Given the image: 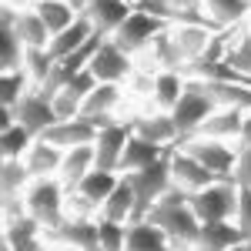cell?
Wrapping results in <instances>:
<instances>
[{"mask_svg":"<svg viewBox=\"0 0 251 251\" xmlns=\"http://www.w3.org/2000/svg\"><path fill=\"white\" fill-rule=\"evenodd\" d=\"M168 154H171V148H161V144H151V141H144V137L131 134L127 148H124V154H121V164H117V174L144 171V168L157 164L161 157H168Z\"/></svg>","mask_w":251,"mask_h":251,"instance_id":"20","label":"cell"},{"mask_svg":"<svg viewBox=\"0 0 251 251\" xmlns=\"http://www.w3.org/2000/svg\"><path fill=\"white\" fill-rule=\"evenodd\" d=\"M44 141H50V144H57L60 151H74V148H87V144H94L97 141V127L91 121H84V117H74V121H57Z\"/></svg>","mask_w":251,"mask_h":251,"instance_id":"18","label":"cell"},{"mask_svg":"<svg viewBox=\"0 0 251 251\" xmlns=\"http://www.w3.org/2000/svg\"><path fill=\"white\" fill-rule=\"evenodd\" d=\"M168 27V20L154 17V14H148V10H141L134 3V10H131V17L124 20L121 27H117L114 34H111V40H114L117 47L124 50V54H131V57H137V54H144L148 47H151V40L161 34Z\"/></svg>","mask_w":251,"mask_h":251,"instance_id":"7","label":"cell"},{"mask_svg":"<svg viewBox=\"0 0 251 251\" xmlns=\"http://www.w3.org/2000/svg\"><path fill=\"white\" fill-rule=\"evenodd\" d=\"M24 204L44 231H54L67 221V188L60 177H34L24 191Z\"/></svg>","mask_w":251,"mask_h":251,"instance_id":"2","label":"cell"},{"mask_svg":"<svg viewBox=\"0 0 251 251\" xmlns=\"http://www.w3.org/2000/svg\"><path fill=\"white\" fill-rule=\"evenodd\" d=\"M10 20H14V30H17V37L24 40L27 50H47L50 47V30L44 27V20L37 17L34 7L30 10H10Z\"/></svg>","mask_w":251,"mask_h":251,"instance_id":"22","label":"cell"},{"mask_svg":"<svg viewBox=\"0 0 251 251\" xmlns=\"http://www.w3.org/2000/svg\"><path fill=\"white\" fill-rule=\"evenodd\" d=\"M54 64L57 60L50 57V50H27V60H24V71H27V77L34 84V91H40L47 77H50V71H54Z\"/></svg>","mask_w":251,"mask_h":251,"instance_id":"37","label":"cell"},{"mask_svg":"<svg viewBox=\"0 0 251 251\" xmlns=\"http://www.w3.org/2000/svg\"><path fill=\"white\" fill-rule=\"evenodd\" d=\"M131 3H137V0H131Z\"/></svg>","mask_w":251,"mask_h":251,"instance_id":"48","label":"cell"},{"mask_svg":"<svg viewBox=\"0 0 251 251\" xmlns=\"http://www.w3.org/2000/svg\"><path fill=\"white\" fill-rule=\"evenodd\" d=\"M121 177H124V181L131 184V191H134V221H144L148 211L174 188L171 184V154L161 157L151 168H144V171L121 174ZM134 221H131V225H134Z\"/></svg>","mask_w":251,"mask_h":251,"instance_id":"3","label":"cell"},{"mask_svg":"<svg viewBox=\"0 0 251 251\" xmlns=\"http://www.w3.org/2000/svg\"><path fill=\"white\" fill-rule=\"evenodd\" d=\"M184 84H188V77H184V74H174V71H161V74H154V94H151L154 111L171 114L174 104L181 100V94H184Z\"/></svg>","mask_w":251,"mask_h":251,"instance_id":"32","label":"cell"},{"mask_svg":"<svg viewBox=\"0 0 251 251\" xmlns=\"http://www.w3.org/2000/svg\"><path fill=\"white\" fill-rule=\"evenodd\" d=\"M231 251H251V241H241L238 248H231Z\"/></svg>","mask_w":251,"mask_h":251,"instance_id":"45","label":"cell"},{"mask_svg":"<svg viewBox=\"0 0 251 251\" xmlns=\"http://www.w3.org/2000/svg\"><path fill=\"white\" fill-rule=\"evenodd\" d=\"M238 148H251V111H245V124L238 134Z\"/></svg>","mask_w":251,"mask_h":251,"instance_id":"42","label":"cell"},{"mask_svg":"<svg viewBox=\"0 0 251 251\" xmlns=\"http://www.w3.org/2000/svg\"><path fill=\"white\" fill-rule=\"evenodd\" d=\"M97 231H100V251H124L127 225H117V221H104V218H97Z\"/></svg>","mask_w":251,"mask_h":251,"instance_id":"39","label":"cell"},{"mask_svg":"<svg viewBox=\"0 0 251 251\" xmlns=\"http://www.w3.org/2000/svg\"><path fill=\"white\" fill-rule=\"evenodd\" d=\"M144 221L157 225L177 251H198V241H201V228H204V225H201L198 214L191 211L188 194L181 191V188H171V191L148 211Z\"/></svg>","mask_w":251,"mask_h":251,"instance_id":"1","label":"cell"},{"mask_svg":"<svg viewBox=\"0 0 251 251\" xmlns=\"http://www.w3.org/2000/svg\"><path fill=\"white\" fill-rule=\"evenodd\" d=\"M131 127L137 137L161 144V148H174L177 144V127H174V117L164 111H151V114H137L131 117Z\"/></svg>","mask_w":251,"mask_h":251,"instance_id":"19","label":"cell"},{"mask_svg":"<svg viewBox=\"0 0 251 251\" xmlns=\"http://www.w3.org/2000/svg\"><path fill=\"white\" fill-rule=\"evenodd\" d=\"M214 181L218 177L204 164H198L188 151L171 148V184L174 188H181L184 194H198V191H204L208 184H214Z\"/></svg>","mask_w":251,"mask_h":251,"instance_id":"12","label":"cell"},{"mask_svg":"<svg viewBox=\"0 0 251 251\" xmlns=\"http://www.w3.org/2000/svg\"><path fill=\"white\" fill-rule=\"evenodd\" d=\"M47 245H57L64 251H100V231L97 218H67L60 228L44 231Z\"/></svg>","mask_w":251,"mask_h":251,"instance_id":"9","label":"cell"},{"mask_svg":"<svg viewBox=\"0 0 251 251\" xmlns=\"http://www.w3.org/2000/svg\"><path fill=\"white\" fill-rule=\"evenodd\" d=\"M121 97H124V84H97L94 91L87 94V100H84L80 117L91 121L97 131H100V127H107V124H114V121H117V117H111V114L117 111Z\"/></svg>","mask_w":251,"mask_h":251,"instance_id":"14","label":"cell"},{"mask_svg":"<svg viewBox=\"0 0 251 251\" xmlns=\"http://www.w3.org/2000/svg\"><path fill=\"white\" fill-rule=\"evenodd\" d=\"M3 248H10V251H47L44 228H40L30 214L14 218V221H3Z\"/></svg>","mask_w":251,"mask_h":251,"instance_id":"17","label":"cell"},{"mask_svg":"<svg viewBox=\"0 0 251 251\" xmlns=\"http://www.w3.org/2000/svg\"><path fill=\"white\" fill-rule=\"evenodd\" d=\"M121 184V174L117 171H91L84 181L77 184V191H71V194H80V198H87L91 204L97 208V214H100V208H104V201L114 194V188Z\"/></svg>","mask_w":251,"mask_h":251,"instance_id":"26","label":"cell"},{"mask_svg":"<svg viewBox=\"0 0 251 251\" xmlns=\"http://www.w3.org/2000/svg\"><path fill=\"white\" fill-rule=\"evenodd\" d=\"M148 57L154 64V71H174V74H184L188 71V64L181 57V50H177V44H174V34H171V24L151 40V47H148Z\"/></svg>","mask_w":251,"mask_h":251,"instance_id":"23","label":"cell"},{"mask_svg":"<svg viewBox=\"0 0 251 251\" xmlns=\"http://www.w3.org/2000/svg\"><path fill=\"white\" fill-rule=\"evenodd\" d=\"M245 3H248V7H251V0H245Z\"/></svg>","mask_w":251,"mask_h":251,"instance_id":"46","label":"cell"},{"mask_svg":"<svg viewBox=\"0 0 251 251\" xmlns=\"http://www.w3.org/2000/svg\"><path fill=\"white\" fill-rule=\"evenodd\" d=\"M91 37H97V30L91 27V20L77 17L64 34L50 37V47H47V50H50V57H54V60H60V57H67V54H74V50H80Z\"/></svg>","mask_w":251,"mask_h":251,"instance_id":"27","label":"cell"},{"mask_svg":"<svg viewBox=\"0 0 251 251\" xmlns=\"http://www.w3.org/2000/svg\"><path fill=\"white\" fill-rule=\"evenodd\" d=\"M67 3H71V7L77 10L80 17H84V10H87V3H91V0H67Z\"/></svg>","mask_w":251,"mask_h":251,"instance_id":"44","label":"cell"},{"mask_svg":"<svg viewBox=\"0 0 251 251\" xmlns=\"http://www.w3.org/2000/svg\"><path fill=\"white\" fill-rule=\"evenodd\" d=\"M171 34H174V44L181 50L184 64H194L208 54V47L214 44V37L221 34L214 24H171Z\"/></svg>","mask_w":251,"mask_h":251,"instance_id":"13","label":"cell"},{"mask_svg":"<svg viewBox=\"0 0 251 251\" xmlns=\"http://www.w3.org/2000/svg\"><path fill=\"white\" fill-rule=\"evenodd\" d=\"M228 67H231L234 74H241V77H248L251 74V30L245 34H234L231 47H228Z\"/></svg>","mask_w":251,"mask_h":251,"instance_id":"38","label":"cell"},{"mask_svg":"<svg viewBox=\"0 0 251 251\" xmlns=\"http://www.w3.org/2000/svg\"><path fill=\"white\" fill-rule=\"evenodd\" d=\"M248 84H251V74H248Z\"/></svg>","mask_w":251,"mask_h":251,"instance_id":"47","label":"cell"},{"mask_svg":"<svg viewBox=\"0 0 251 251\" xmlns=\"http://www.w3.org/2000/svg\"><path fill=\"white\" fill-rule=\"evenodd\" d=\"M34 3H37V0H3L7 10H30Z\"/></svg>","mask_w":251,"mask_h":251,"instance_id":"43","label":"cell"},{"mask_svg":"<svg viewBox=\"0 0 251 251\" xmlns=\"http://www.w3.org/2000/svg\"><path fill=\"white\" fill-rule=\"evenodd\" d=\"M245 111L248 107H218L191 137H208V141H228V144H238V134H241V124H245Z\"/></svg>","mask_w":251,"mask_h":251,"instance_id":"15","label":"cell"},{"mask_svg":"<svg viewBox=\"0 0 251 251\" xmlns=\"http://www.w3.org/2000/svg\"><path fill=\"white\" fill-rule=\"evenodd\" d=\"M234 225L245 234V241H251V191L238 188V211H234Z\"/></svg>","mask_w":251,"mask_h":251,"instance_id":"40","label":"cell"},{"mask_svg":"<svg viewBox=\"0 0 251 251\" xmlns=\"http://www.w3.org/2000/svg\"><path fill=\"white\" fill-rule=\"evenodd\" d=\"M34 10H37V17L44 20V27L50 30V37L64 34V30L80 17L67 0H37V3H34Z\"/></svg>","mask_w":251,"mask_h":251,"instance_id":"31","label":"cell"},{"mask_svg":"<svg viewBox=\"0 0 251 251\" xmlns=\"http://www.w3.org/2000/svg\"><path fill=\"white\" fill-rule=\"evenodd\" d=\"M94 171V144L87 148H74V151H64V164H60V184L67 188V194L77 191V184Z\"/></svg>","mask_w":251,"mask_h":251,"instance_id":"24","label":"cell"},{"mask_svg":"<svg viewBox=\"0 0 251 251\" xmlns=\"http://www.w3.org/2000/svg\"><path fill=\"white\" fill-rule=\"evenodd\" d=\"M124 251H177L168 241V234L161 231L151 221H134L127 225V241H124Z\"/></svg>","mask_w":251,"mask_h":251,"instance_id":"25","label":"cell"},{"mask_svg":"<svg viewBox=\"0 0 251 251\" xmlns=\"http://www.w3.org/2000/svg\"><path fill=\"white\" fill-rule=\"evenodd\" d=\"M218 111V104H214V97L198 84V80H188L184 84V94H181V100L174 104V127H177V141H188V137L208 121V117Z\"/></svg>","mask_w":251,"mask_h":251,"instance_id":"5","label":"cell"},{"mask_svg":"<svg viewBox=\"0 0 251 251\" xmlns=\"http://www.w3.org/2000/svg\"><path fill=\"white\" fill-rule=\"evenodd\" d=\"M30 91H34V84L27 77V71H7V74L0 77V97H3V107H7V111H14Z\"/></svg>","mask_w":251,"mask_h":251,"instance_id":"36","label":"cell"},{"mask_svg":"<svg viewBox=\"0 0 251 251\" xmlns=\"http://www.w3.org/2000/svg\"><path fill=\"white\" fill-rule=\"evenodd\" d=\"M0 27H3V50H0V67H3V74H7V71H24L27 47H24V40L17 37V30H14L10 10H0Z\"/></svg>","mask_w":251,"mask_h":251,"instance_id":"29","label":"cell"},{"mask_svg":"<svg viewBox=\"0 0 251 251\" xmlns=\"http://www.w3.org/2000/svg\"><path fill=\"white\" fill-rule=\"evenodd\" d=\"M248 3L245 0H204V7H201V14L211 20L218 30H231L234 24H241V20L248 17Z\"/></svg>","mask_w":251,"mask_h":251,"instance_id":"30","label":"cell"},{"mask_svg":"<svg viewBox=\"0 0 251 251\" xmlns=\"http://www.w3.org/2000/svg\"><path fill=\"white\" fill-rule=\"evenodd\" d=\"M3 111H7V107H3ZM10 114H14V121H17L20 127H27L34 137H44L54 124H57V114H54L50 97H44L40 91H30V94L24 97Z\"/></svg>","mask_w":251,"mask_h":251,"instance_id":"11","label":"cell"},{"mask_svg":"<svg viewBox=\"0 0 251 251\" xmlns=\"http://www.w3.org/2000/svg\"><path fill=\"white\" fill-rule=\"evenodd\" d=\"M24 164H27L30 177H57L60 164H64V151H60L57 144L37 137V141L30 144V151L24 154Z\"/></svg>","mask_w":251,"mask_h":251,"instance_id":"21","label":"cell"},{"mask_svg":"<svg viewBox=\"0 0 251 251\" xmlns=\"http://www.w3.org/2000/svg\"><path fill=\"white\" fill-rule=\"evenodd\" d=\"M174 148L188 151V154L204 164L218 181H234V161H238V144L228 141H208V137H188V141H177Z\"/></svg>","mask_w":251,"mask_h":251,"instance_id":"6","label":"cell"},{"mask_svg":"<svg viewBox=\"0 0 251 251\" xmlns=\"http://www.w3.org/2000/svg\"><path fill=\"white\" fill-rule=\"evenodd\" d=\"M97 218H104V221H117V225H131L134 221V191H131V184L121 177V184L114 188V194L104 201V208Z\"/></svg>","mask_w":251,"mask_h":251,"instance_id":"33","label":"cell"},{"mask_svg":"<svg viewBox=\"0 0 251 251\" xmlns=\"http://www.w3.org/2000/svg\"><path fill=\"white\" fill-rule=\"evenodd\" d=\"M30 181H34V177H30V171H27L24 161H3V164H0V194H3V198H24V191H27Z\"/></svg>","mask_w":251,"mask_h":251,"instance_id":"35","label":"cell"},{"mask_svg":"<svg viewBox=\"0 0 251 251\" xmlns=\"http://www.w3.org/2000/svg\"><path fill=\"white\" fill-rule=\"evenodd\" d=\"M34 141H37V137L30 134L27 127L10 124V127L0 131V154H3V161H24V154L30 151Z\"/></svg>","mask_w":251,"mask_h":251,"instance_id":"34","label":"cell"},{"mask_svg":"<svg viewBox=\"0 0 251 251\" xmlns=\"http://www.w3.org/2000/svg\"><path fill=\"white\" fill-rule=\"evenodd\" d=\"M234 184L251 191V148H238V161H234Z\"/></svg>","mask_w":251,"mask_h":251,"instance_id":"41","label":"cell"},{"mask_svg":"<svg viewBox=\"0 0 251 251\" xmlns=\"http://www.w3.org/2000/svg\"><path fill=\"white\" fill-rule=\"evenodd\" d=\"M245 241V234L238 231L234 221H218V225H204L201 228V241L198 251H231Z\"/></svg>","mask_w":251,"mask_h":251,"instance_id":"28","label":"cell"},{"mask_svg":"<svg viewBox=\"0 0 251 251\" xmlns=\"http://www.w3.org/2000/svg\"><path fill=\"white\" fill-rule=\"evenodd\" d=\"M87 71L97 77V84H124V80L134 77L137 64H134V57H131V54H124L111 37H104Z\"/></svg>","mask_w":251,"mask_h":251,"instance_id":"8","label":"cell"},{"mask_svg":"<svg viewBox=\"0 0 251 251\" xmlns=\"http://www.w3.org/2000/svg\"><path fill=\"white\" fill-rule=\"evenodd\" d=\"M188 204L198 214L201 225H218V221H234L238 211V184L234 181H214L204 191L188 194Z\"/></svg>","mask_w":251,"mask_h":251,"instance_id":"4","label":"cell"},{"mask_svg":"<svg viewBox=\"0 0 251 251\" xmlns=\"http://www.w3.org/2000/svg\"><path fill=\"white\" fill-rule=\"evenodd\" d=\"M131 134H134L131 121H114V124L97 131V141H94V168L97 171H117L121 154H124Z\"/></svg>","mask_w":251,"mask_h":251,"instance_id":"10","label":"cell"},{"mask_svg":"<svg viewBox=\"0 0 251 251\" xmlns=\"http://www.w3.org/2000/svg\"><path fill=\"white\" fill-rule=\"evenodd\" d=\"M131 10H134L131 0H91L87 10H84V17L91 20V27L100 37H111L117 27L131 17Z\"/></svg>","mask_w":251,"mask_h":251,"instance_id":"16","label":"cell"}]
</instances>
